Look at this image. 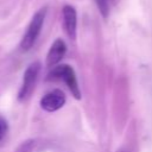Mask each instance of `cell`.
<instances>
[{
	"instance_id": "6da1fadb",
	"label": "cell",
	"mask_w": 152,
	"mask_h": 152,
	"mask_svg": "<svg viewBox=\"0 0 152 152\" xmlns=\"http://www.w3.org/2000/svg\"><path fill=\"white\" fill-rule=\"evenodd\" d=\"M46 11H48V8L43 7L33 14V17H32V19H31V21L26 28V32L21 38V42H20L21 50L27 51L34 45V43H36L37 38L39 37L40 31L43 28L44 20L46 17Z\"/></svg>"
},
{
	"instance_id": "7a4b0ae2",
	"label": "cell",
	"mask_w": 152,
	"mask_h": 152,
	"mask_svg": "<svg viewBox=\"0 0 152 152\" xmlns=\"http://www.w3.org/2000/svg\"><path fill=\"white\" fill-rule=\"evenodd\" d=\"M49 80H62L68 88L70 89L71 94L74 95L75 99H81V91H80V87L76 80V75L74 69L68 65V64H61L57 66H53V69L49 72L48 75Z\"/></svg>"
},
{
	"instance_id": "3957f363",
	"label": "cell",
	"mask_w": 152,
	"mask_h": 152,
	"mask_svg": "<svg viewBox=\"0 0 152 152\" xmlns=\"http://www.w3.org/2000/svg\"><path fill=\"white\" fill-rule=\"evenodd\" d=\"M39 70H40V64L38 62L30 64L27 66V69L25 70V74L23 77V83H21V87L19 89V94H18V99L20 101L26 100L31 95V93L33 91Z\"/></svg>"
},
{
	"instance_id": "277c9868",
	"label": "cell",
	"mask_w": 152,
	"mask_h": 152,
	"mask_svg": "<svg viewBox=\"0 0 152 152\" xmlns=\"http://www.w3.org/2000/svg\"><path fill=\"white\" fill-rule=\"evenodd\" d=\"M65 95L62 90L55 89L49 93H46L42 100H40V106L46 112H55L62 108L65 103Z\"/></svg>"
},
{
	"instance_id": "5b68a950",
	"label": "cell",
	"mask_w": 152,
	"mask_h": 152,
	"mask_svg": "<svg viewBox=\"0 0 152 152\" xmlns=\"http://www.w3.org/2000/svg\"><path fill=\"white\" fill-rule=\"evenodd\" d=\"M62 14H63V25H64V30H65L66 34L70 38L75 39V37H76V27H77V13H76V10L70 5H65L63 7Z\"/></svg>"
},
{
	"instance_id": "8992f818",
	"label": "cell",
	"mask_w": 152,
	"mask_h": 152,
	"mask_svg": "<svg viewBox=\"0 0 152 152\" xmlns=\"http://www.w3.org/2000/svg\"><path fill=\"white\" fill-rule=\"evenodd\" d=\"M66 52V45L62 39H56L52 45L50 46V50L48 52L46 56V65L49 68L56 66V64H58L61 62V59L64 57Z\"/></svg>"
},
{
	"instance_id": "52a82bcc",
	"label": "cell",
	"mask_w": 152,
	"mask_h": 152,
	"mask_svg": "<svg viewBox=\"0 0 152 152\" xmlns=\"http://www.w3.org/2000/svg\"><path fill=\"white\" fill-rule=\"evenodd\" d=\"M37 150V141L36 140H27L23 142L15 152H36Z\"/></svg>"
},
{
	"instance_id": "ba28073f",
	"label": "cell",
	"mask_w": 152,
	"mask_h": 152,
	"mask_svg": "<svg viewBox=\"0 0 152 152\" xmlns=\"http://www.w3.org/2000/svg\"><path fill=\"white\" fill-rule=\"evenodd\" d=\"M95 2H96V5H97V8H99V11L101 12V14L106 18V17L109 14L112 0H95Z\"/></svg>"
},
{
	"instance_id": "9c48e42d",
	"label": "cell",
	"mask_w": 152,
	"mask_h": 152,
	"mask_svg": "<svg viewBox=\"0 0 152 152\" xmlns=\"http://www.w3.org/2000/svg\"><path fill=\"white\" fill-rule=\"evenodd\" d=\"M6 132H7V122L2 118H0V141L4 139Z\"/></svg>"
}]
</instances>
